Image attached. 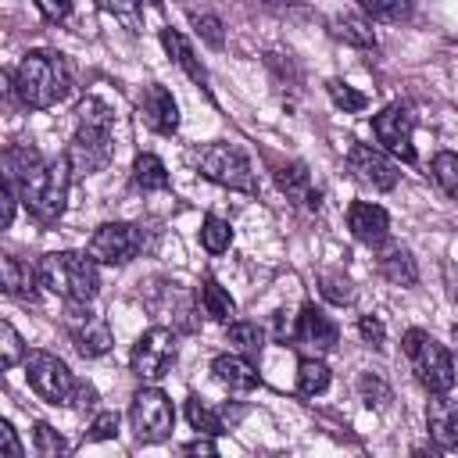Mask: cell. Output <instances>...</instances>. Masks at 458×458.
<instances>
[{"label":"cell","instance_id":"obj_1","mask_svg":"<svg viewBox=\"0 0 458 458\" xmlns=\"http://www.w3.org/2000/svg\"><path fill=\"white\" fill-rule=\"evenodd\" d=\"M75 136L68 143L72 172L93 175L114 157V111L100 97H86L75 107Z\"/></svg>","mask_w":458,"mask_h":458},{"label":"cell","instance_id":"obj_2","mask_svg":"<svg viewBox=\"0 0 458 458\" xmlns=\"http://www.w3.org/2000/svg\"><path fill=\"white\" fill-rule=\"evenodd\" d=\"M11 79H14V93L21 97V104H29L36 111L61 104L72 93V86H75L72 64L57 50H29L18 61Z\"/></svg>","mask_w":458,"mask_h":458},{"label":"cell","instance_id":"obj_3","mask_svg":"<svg viewBox=\"0 0 458 458\" xmlns=\"http://www.w3.org/2000/svg\"><path fill=\"white\" fill-rule=\"evenodd\" d=\"M39 283L64 297L68 304H86L97 297L100 290V272H97V258L79 254V250H54V254H43L39 258Z\"/></svg>","mask_w":458,"mask_h":458},{"label":"cell","instance_id":"obj_4","mask_svg":"<svg viewBox=\"0 0 458 458\" xmlns=\"http://www.w3.org/2000/svg\"><path fill=\"white\" fill-rule=\"evenodd\" d=\"M68 182H72V161L64 154L54 161H36L18 179V193H21V204L39 222H57L68 204Z\"/></svg>","mask_w":458,"mask_h":458},{"label":"cell","instance_id":"obj_5","mask_svg":"<svg viewBox=\"0 0 458 458\" xmlns=\"http://www.w3.org/2000/svg\"><path fill=\"white\" fill-rule=\"evenodd\" d=\"M401 344H404V354L411 361L415 379L429 394H451V386H454V361H451L447 347L437 344L426 329H408Z\"/></svg>","mask_w":458,"mask_h":458},{"label":"cell","instance_id":"obj_6","mask_svg":"<svg viewBox=\"0 0 458 458\" xmlns=\"http://www.w3.org/2000/svg\"><path fill=\"white\" fill-rule=\"evenodd\" d=\"M197 168H200V175H208L218 186H229V190H240V193H254L258 190L254 168H250L247 154L236 143H208V147H200Z\"/></svg>","mask_w":458,"mask_h":458},{"label":"cell","instance_id":"obj_7","mask_svg":"<svg viewBox=\"0 0 458 458\" xmlns=\"http://www.w3.org/2000/svg\"><path fill=\"white\" fill-rule=\"evenodd\" d=\"M25 376H29V386L47 404H75L79 379L68 372V365L57 354H50V351H29L25 354Z\"/></svg>","mask_w":458,"mask_h":458},{"label":"cell","instance_id":"obj_8","mask_svg":"<svg viewBox=\"0 0 458 458\" xmlns=\"http://www.w3.org/2000/svg\"><path fill=\"white\" fill-rule=\"evenodd\" d=\"M89 258L100 265H129L140 250H147V229L136 222H104L89 236Z\"/></svg>","mask_w":458,"mask_h":458},{"label":"cell","instance_id":"obj_9","mask_svg":"<svg viewBox=\"0 0 458 458\" xmlns=\"http://www.w3.org/2000/svg\"><path fill=\"white\" fill-rule=\"evenodd\" d=\"M129 419H132L136 440H143V444H157V440H165V437L172 433V426H175L172 401H168L157 386H143V390L132 397Z\"/></svg>","mask_w":458,"mask_h":458},{"label":"cell","instance_id":"obj_10","mask_svg":"<svg viewBox=\"0 0 458 458\" xmlns=\"http://www.w3.org/2000/svg\"><path fill=\"white\" fill-rule=\"evenodd\" d=\"M175 361V333L168 329V326H150L140 340H136V347H132V354H129V365H132V372L140 376V379H161L165 376V369Z\"/></svg>","mask_w":458,"mask_h":458},{"label":"cell","instance_id":"obj_11","mask_svg":"<svg viewBox=\"0 0 458 458\" xmlns=\"http://www.w3.org/2000/svg\"><path fill=\"white\" fill-rule=\"evenodd\" d=\"M64 326H68V340L75 344V351H79L82 358H100V354H107L111 344H114L111 326L104 322V315H97V311L89 308V301H86V304H72Z\"/></svg>","mask_w":458,"mask_h":458},{"label":"cell","instance_id":"obj_12","mask_svg":"<svg viewBox=\"0 0 458 458\" xmlns=\"http://www.w3.org/2000/svg\"><path fill=\"white\" fill-rule=\"evenodd\" d=\"M372 132L383 143L386 154L401 157V161H415V147H411V132H415V118L404 104H390L372 118Z\"/></svg>","mask_w":458,"mask_h":458},{"label":"cell","instance_id":"obj_13","mask_svg":"<svg viewBox=\"0 0 458 458\" xmlns=\"http://www.w3.org/2000/svg\"><path fill=\"white\" fill-rule=\"evenodd\" d=\"M347 165H351V172L358 175V182H365V186H372V190H394L397 186V165L383 154V150H376V147H369V143H351V150H347Z\"/></svg>","mask_w":458,"mask_h":458},{"label":"cell","instance_id":"obj_14","mask_svg":"<svg viewBox=\"0 0 458 458\" xmlns=\"http://www.w3.org/2000/svg\"><path fill=\"white\" fill-rule=\"evenodd\" d=\"M293 340H297V344H308L315 354H322V351H333V347H336L340 329H336V322H333L322 308L304 304V308H301V315H297Z\"/></svg>","mask_w":458,"mask_h":458},{"label":"cell","instance_id":"obj_15","mask_svg":"<svg viewBox=\"0 0 458 458\" xmlns=\"http://www.w3.org/2000/svg\"><path fill=\"white\" fill-rule=\"evenodd\" d=\"M347 229L354 233L358 243L379 247V243H386V236H390V215H386L379 204L354 200V204L347 208Z\"/></svg>","mask_w":458,"mask_h":458},{"label":"cell","instance_id":"obj_16","mask_svg":"<svg viewBox=\"0 0 458 458\" xmlns=\"http://www.w3.org/2000/svg\"><path fill=\"white\" fill-rule=\"evenodd\" d=\"M140 114H143V122H147L154 132H161V136H172V132L179 129V107H175L172 93H168L161 82H150V86L143 89V97H140Z\"/></svg>","mask_w":458,"mask_h":458},{"label":"cell","instance_id":"obj_17","mask_svg":"<svg viewBox=\"0 0 458 458\" xmlns=\"http://www.w3.org/2000/svg\"><path fill=\"white\" fill-rule=\"evenodd\" d=\"M426 426L440 451H458V401H451L447 394H433L426 408Z\"/></svg>","mask_w":458,"mask_h":458},{"label":"cell","instance_id":"obj_18","mask_svg":"<svg viewBox=\"0 0 458 458\" xmlns=\"http://www.w3.org/2000/svg\"><path fill=\"white\" fill-rule=\"evenodd\" d=\"M276 182H279V190H283L293 204H301V208H308V211H318V208H322V190L315 186L311 172H308L301 161L283 165V168L276 172Z\"/></svg>","mask_w":458,"mask_h":458},{"label":"cell","instance_id":"obj_19","mask_svg":"<svg viewBox=\"0 0 458 458\" xmlns=\"http://www.w3.org/2000/svg\"><path fill=\"white\" fill-rule=\"evenodd\" d=\"M0 268H4V293L7 297H18V301H36L39 297V286H43L39 283V268H29L14 254H4Z\"/></svg>","mask_w":458,"mask_h":458},{"label":"cell","instance_id":"obj_20","mask_svg":"<svg viewBox=\"0 0 458 458\" xmlns=\"http://www.w3.org/2000/svg\"><path fill=\"white\" fill-rule=\"evenodd\" d=\"M211 372H215L218 383H225L229 390H240V394L258 386V369L250 365L247 354H218L211 361Z\"/></svg>","mask_w":458,"mask_h":458},{"label":"cell","instance_id":"obj_21","mask_svg":"<svg viewBox=\"0 0 458 458\" xmlns=\"http://www.w3.org/2000/svg\"><path fill=\"white\" fill-rule=\"evenodd\" d=\"M379 272L394 283V286H415L419 283V268H415V258L408 247L401 243H386L383 254H379Z\"/></svg>","mask_w":458,"mask_h":458},{"label":"cell","instance_id":"obj_22","mask_svg":"<svg viewBox=\"0 0 458 458\" xmlns=\"http://www.w3.org/2000/svg\"><path fill=\"white\" fill-rule=\"evenodd\" d=\"M161 43H165V50H168V57L197 82V86H208V72H204V64H200V57L193 54V47L186 43V36L182 32H175V29H161Z\"/></svg>","mask_w":458,"mask_h":458},{"label":"cell","instance_id":"obj_23","mask_svg":"<svg viewBox=\"0 0 458 458\" xmlns=\"http://www.w3.org/2000/svg\"><path fill=\"white\" fill-rule=\"evenodd\" d=\"M329 32H333L336 39L358 47V50H376V32H372V25H369L365 18H358V14H333V18H329Z\"/></svg>","mask_w":458,"mask_h":458},{"label":"cell","instance_id":"obj_24","mask_svg":"<svg viewBox=\"0 0 458 458\" xmlns=\"http://www.w3.org/2000/svg\"><path fill=\"white\" fill-rule=\"evenodd\" d=\"M200 308H204V315L215 318V322H229V318L236 315V301H233L215 279H204V283H200Z\"/></svg>","mask_w":458,"mask_h":458},{"label":"cell","instance_id":"obj_25","mask_svg":"<svg viewBox=\"0 0 458 458\" xmlns=\"http://www.w3.org/2000/svg\"><path fill=\"white\" fill-rule=\"evenodd\" d=\"M132 182L140 190H168V172L157 154H140L132 161Z\"/></svg>","mask_w":458,"mask_h":458},{"label":"cell","instance_id":"obj_26","mask_svg":"<svg viewBox=\"0 0 458 458\" xmlns=\"http://www.w3.org/2000/svg\"><path fill=\"white\" fill-rule=\"evenodd\" d=\"M326 386H329V369H326V361H318V358H301V365H297V394L318 397Z\"/></svg>","mask_w":458,"mask_h":458},{"label":"cell","instance_id":"obj_27","mask_svg":"<svg viewBox=\"0 0 458 458\" xmlns=\"http://www.w3.org/2000/svg\"><path fill=\"white\" fill-rule=\"evenodd\" d=\"M365 14H372L376 21H390L401 25L411 18V0H358Z\"/></svg>","mask_w":458,"mask_h":458},{"label":"cell","instance_id":"obj_28","mask_svg":"<svg viewBox=\"0 0 458 458\" xmlns=\"http://www.w3.org/2000/svg\"><path fill=\"white\" fill-rule=\"evenodd\" d=\"M229 344H236L240 354L254 358L265 347V333L258 329V322H229Z\"/></svg>","mask_w":458,"mask_h":458},{"label":"cell","instance_id":"obj_29","mask_svg":"<svg viewBox=\"0 0 458 458\" xmlns=\"http://www.w3.org/2000/svg\"><path fill=\"white\" fill-rule=\"evenodd\" d=\"M186 419H190V426H193L197 433H211V437H222V433H225L218 411L208 408L200 397H190V401H186Z\"/></svg>","mask_w":458,"mask_h":458},{"label":"cell","instance_id":"obj_30","mask_svg":"<svg viewBox=\"0 0 458 458\" xmlns=\"http://www.w3.org/2000/svg\"><path fill=\"white\" fill-rule=\"evenodd\" d=\"M200 243H204V250H211V254L229 250V243H233V229H229V222L218 218V215H208L204 225H200Z\"/></svg>","mask_w":458,"mask_h":458},{"label":"cell","instance_id":"obj_31","mask_svg":"<svg viewBox=\"0 0 458 458\" xmlns=\"http://www.w3.org/2000/svg\"><path fill=\"white\" fill-rule=\"evenodd\" d=\"M433 179L440 182V190H444L447 197L458 200V154L440 150V154L433 157Z\"/></svg>","mask_w":458,"mask_h":458},{"label":"cell","instance_id":"obj_32","mask_svg":"<svg viewBox=\"0 0 458 458\" xmlns=\"http://www.w3.org/2000/svg\"><path fill=\"white\" fill-rule=\"evenodd\" d=\"M36 161H39L36 147H7V150H4V172H7L4 179H14V182H18Z\"/></svg>","mask_w":458,"mask_h":458},{"label":"cell","instance_id":"obj_33","mask_svg":"<svg viewBox=\"0 0 458 458\" xmlns=\"http://www.w3.org/2000/svg\"><path fill=\"white\" fill-rule=\"evenodd\" d=\"M329 97H333V104L344 107V111H365V107H369V97L358 93L354 86H347L344 79H329Z\"/></svg>","mask_w":458,"mask_h":458},{"label":"cell","instance_id":"obj_34","mask_svg":"<svg viewBox=\"0 0 458 458\" xmlns=\"http://www.w3.org/2000/svg\"><path fill=\"white\" fill-rule=\"evenodd\" d=\"M322 297L326 301H333V304H351L354 301V286H351V279L347 276H340V272H322Z\"/></svg>","mask_w":458,"mask_h":458},{"label":"cell","instance_id":"obj_35","mask_svg":"<svg viewBox=\"0 0 458 458\" xmlns=\"http://www.w3.org/2000/svg\"><path fill=\"white\" fill-rule=\"evenodd\" d=\"M358 394H361V401H365L369 408H386V404H390V386H386L376 372H365V376L358 379Z\"/></svg>","mask_w":458,"mask_h":458},{"label":"cell","instance_id":"obj_36","mask_svg":"<svg viewBox=\"0 0 458 458\" xmlns=\"http://www.w3.org/2000/svg\"><path fill=\"white\" fill-rule=\"evenodd\" d=\"M64 451H68L64 437H61L54 426L36 422V454H39V458H57V454H64Z\"/></svg>","mask_w":458,"mask_h":458},{"label":"cell","instance_id":"obj_37","mask_svg":"<svg viewBox=\"0 0 458 458\" xmlns=\"http://www.w3.org/2000/svg\"><path fill=\"white\" fill-rule=\"evenodd\" d=\"M0 340H4V369H14L18 361H21V354H25V347H21V336H18V329L11 326V322H0Z\"/></svg>","mask_w":458,"mask_h":458},{"label":"cell","instance_id":"obj_38","mask_svg":"<svg viewBox=\"0 0 458 458\" xmlns=\"http://www.w3.org/2000/svg\"><path fill=\"white\" fill-rule=\"evenodd\" d=\"M193 25H197V32L204 36V43H208V47H215V50H218V47L225 43V36H222V21H218L215 14H193Z\"/></svg>","mask_w":458,"mask_h":458},{"label":"cell","instance_id":"obj_39","mask_svg":"<svg viewBox=\"0 0 458 458\" xmlns=\"http://www.w3.org/2000/svg\"><path fill=\"white\" fill-rule=\"evenodd\" d=\"M114 433H118V411H100V415L89 422L86 440H111Z\"/></svg>","mask_w":458,"mask_h":458},{"label":"cell","instance_id":"obj_40","mask_svg":"<svg viewBox=\"0 0 458 458\" xmlns=\"http://www.w3.org/2000/svg\"><path fill=\"white\" fill-rule=\"evenodd\" d=\"M358 333H361V340H365L369 347H376V351L386 344V329H383V322H379V318H372V315H361Z\"/></svg>","mask_w":458,"mask_h":458},{"label":"cell","instance_id":"obj_41","mask_svg":"<svg viewBox=\"0 0 458 458\" xmlns=\"http://www.w3.org/2000/svg\"><path fill=\"white\" fill-rule=\"evenodd\" d=\"M36 7L47 21H64L72 14V0H36Z\"/></svg>","mask_w":458,"mask_h":458},{"label":"cell","instance_id":"obj_42","mask_svg":"<svg viewBox=\"0 0 458 458\" xmlns=\"http://www.w3.org/2000/svg\"><path fill=\"white\" fill-rule=\"evenodd\" d=\"M0 444H4V454L7 458H21L25 454V447L18 444V433H14L11 422H0Z\"/></svg>","mask_w":458,"mask_h":458},{"label":"cell","instance_id":"obj_43","mask_svg":"<svg viewBox=\"0 0 458 458\" xmlns=\"http://www.w3.org/2000/svg\"><path fill=\"white\" fill-rule=\"evenodd\" d=\"M182 451H186V454H215V451H218V444H215V437H211V433H204V437H197V440L182 444Z\"/></svg>","mask_w":458,"mask_h":458},{"label":"cell","instance_id":"obj_44","mask_svg":"<svg viewBox=\"0 0 458 458\" xmlns=\"http://www.w3.org/2000/svg\"><path fill=\"white\" fill-rule=\"evenodd\" d=\"M75 404H79V408H93V404H97V390H93L89 383H79V390H75Z\"/></svg>","mask_w":458,"mask_h":458},{"label":"cell","instance_id":"obj_45","mask_svg":"<svg viewBox=\"0 0 458 458\" xmlns=\"http://www.w3.org/2000/svg\"><path fill=\"white\" fill-rule=\"evenodd\" d=\"M147 4H161V0H147Z\"/></svg>","mask_w":458,"mask_h":458}]
</instances>
